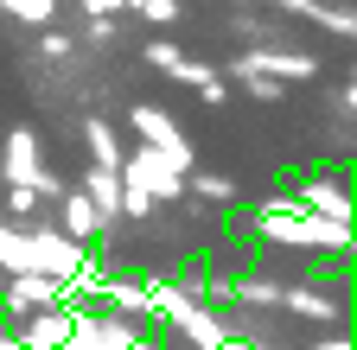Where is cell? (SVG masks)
<instances>
[{"mask_svg":"<svg viewBox=\"0 0 357 350\" xmlns=\"http://www.w3.org/2000/svg\"><path fill=\"white\" fill-rule=\"evenodd\" d=\"M255 236L275 242V248H300V255H344L351 248V230H332V223H319V216H306L294 198L255 204Z\"/></svg>","mask_w":357,"mask_h":350,"instance_id":"1","label":"cell"},{"mask_svg":"<svg viewBox=\"0 0 357 350\" xmlns=\"http://www.w3.org/2000/svg\"><path fill=\"white\" fill-rule=\"evenodd\" d=\"M141 293H147V319H160V325L178 331V337H192L198 350H217L223 337H230V325H223L211 305L185 299V293H178V280H141Z\"/></svg>","mask_w":357,"mask_h":350,"instance_id":"2","label":"cell"},{"mask_svg":"<svg viewBox=\"0 0 357 350\" xmlns=\"http://www.w3.org/2000/svg\"><path fill=\"white\" fill-rule=\"evenodd\" d=\"M128 127H134V134H141V147H147V153H160L172 172H192V141H185V127H178L166 109H134V115H128Z\"/></svg>","mask_w":357,"mask_h":350,"instance_id":"3","label":"cell"},{"mask_svg":"<svg viewBox=\"0 0 357 350\" xmlns=\"http://www.w3.org/2000/svg\"><path fill=\"white\" fill-rule=\"evenodd\" d=\"M70 305V293L58 287V280H38V274H7L0 280V319H32V312H64Z\"/></svg>","mask_w":357,"mask_h":350,"instance_id":"4","label":"cell"},{"mask_svg":"<svg viewBox=\"0 0 357 350\" xmlns=\"http://www.w3.org/2000/svg\"><path fill=\"white\" fill-rule=\"evenodd\" d=\"M115 179L128 185V191H141V198H153V204H166V198H178V191H185V172H172L160 153H128L121 159V172H115Z\"/></svg>","mask_w":357,"mask_h":350,"instance_id":"5","label":"cell"},{"mask_svg":"<svg viewBox=\"0 0 357 350\" xmlns=\"http://www.w3.org/2000/svg\"><path fill=\"white\" fill-rule=\"evenodd\" d=\"M236 70H249V77H268V83H300V77H319V58L312 51H287V45H261V51H243L236 64H230V77Z\"/></svg>","mask_w":357,"mask_h":350,"instance_id":"6","label":"cell"},{"mask_svg":"<svg viewBox=\"0 0 357 350\" xmlns=\"http://www.w3.org/2000/svg\"><path fill=\"white\" fill-rule=\"evenodd\" d=\"M294 204H300L306 216H319V223H332V230H351V191H344L338 179H326V172H312V179H300Z\"/></svg>","mask_w":357,"mask_h":350,"instance_id":"7","label":"cell"},{"mask_svg":"<svg viewBox=\"0 0 357 350\" xmlns=\"http://www.w3.org/2000/svg\"><path fill=\"white\" fill-rule=\"evenodd\" d=\"M38 172H45V159H38V134H32V127H13V134L0 141V179H7V191H32Z\"/></svg>","mask_w":357,"mask_h":350,"instance_id":"8","label":"cell"},{"mask_svg":"<svg viewBox=\"0 0 357 350\" xmlns=\"http://www.w3.org/2000/svg\"><path fill=\"white\" fill-rule=\"evenodd\" d=\"M147 64L160 70V77H172V83H192V90H204V83L217 77L204 58H192V51H178L172 45V38H153V45H147Z\"/></svg>","mask_w":357,"mask_h":350,"instance_id":"9","label":"cell"},{"mask_svg":"<svg viewBox=\"0 0 357 350\" xmlns=\"http://www.w3.org/2000/svg\"><path fill=\"white\" fill-rule=\"evenodd\" d=\"M281 312L312 319V325H338V319H344V305H338L332 293H319V287H281Z\"/></svg>","mask_w":357,"mask_h":350,"instance_id":"10","label":"cell"},{"mask_svg":"<svg viewBox=\"0 0 357 350\" xmlns=\"http://www.w3.org/2000/svg\"><path fill=\"white\" fill-rule=\"evenodd\" d=\"M77 191H83V204H89V210L102 216V230H109L115 216H121V179H115V172H96V166H89Z\"/></svg>","mask_w":357,"mask_h":350,"instance_id":"11","label":"cell"},{"mask_svg":"<svg viewBox=\"0 0 357 350\" xmlns=\"http://www.w3.org/2000/svg\"><path fill=\"white\" fill-rule=\"evenodd\" d=\"M83 141H89V166H96V172H121L128 147H121V134L109 121H83Z\"/></svg>","mask_w":357,"mask_h":350,"instance_id":"12","label":"cell"},{"mask_svg":"<svg viewBox=\"0 0 357 350\" xmlns=\"http://www.w3.org/2000/svg\"><path fill=\"white\" fill-rule=\"evenodd\" d=\"M230 305H249V312H281V280L236 274V280H230Z\"/></svg>","mask_w":357,"mask_h":350,"instance_id":"13","label":"cell"},{"mask_svg":"<svg viewBox=\"0 0 357 350\" xmlns=\"http://www.w3.org/2000/svg\"><path fill=\"white\" fill-rule=\"evenodd\" d=\"M58 204H64V230H58V236H70L77 248H89V236H102V216L83 204V191H64Z\"/></svg>","mask_w":357,"mask_h":350,"instance_id":"14","label":"cell"},{"mask_svg":"<svg viewBox=\"0 0 357 350\" xmlns=\"http://www.w3.org/2000/svg\"><path fill=\"white\" fill-rule=\"evenodd\" d=\"M102 299H109V319H147V293L141 280H102Z\"/></svg>","mask_w":357,"mask_h":350,"instance_id":"15","label":"cell"},{"mask_svg":"<svg viewBox=\"0 0 357 350\" xmlns=\"http://www.w3.org/2000/svg\"><path fill=\"white\" fill-rule=\"evenodd\" d=\"M185 191H198L204 204H236V179L230 172H185Z\"/></svg>","mask_w":357,"mask_h":350,"instance_id":"16","label":"cell"},{"mask_svg":"<svg viewBox=\"0 0 357 350\" xmlns=\"http://www.w3.org/2000/svg\"><path fill=\"white\" fill-rule=\"evenodd\" d=\"M0 13H13L20 26H52L58 19V0H0Z\"/></svg>","mask_w":357,"mask_h":350,"instance_id":"17","label":"cell"},{"mask_svg":"<svg viewBox=\"0 0 357 350\" xmlns=\"http://www.w3.org/2000/svg\"><path fill=\"white\" fill-rule=\"evenodd\" d=\"M312 26H319V32H332V38H351V32H357V13H351V7H326V0H319Z\"/></svg>","mask_w":357,"mask_h":350,"instance_id":"18","label":"cell"},{"mask_svg":"<svg viewBox=\"0 0 357 350\" xmlns=\"http://www.w3.org/2000/svg\"><path fill=\"white\" fill-rule=\"evenodd\" d=\"M128 7L141 13L147 26H172V19H178V0H128Z\"/></svg>","mask_w":357,"mask_h":350,"instance_id":"19","label":"cell"},{"mask_svg":"<svg viewBox=\"0 0 357 350\" xmlns=\"http://www.w3.org/2000/svg\"><path fill=\"white\" fill-rule=\"evenodd\" d=\"M7 216H13V230H20V223L32 230V216H38V198H32V191H7Z\"/></svg>","mask_w":357,"mask_h":350,"instance_id":"20","label":"cell"},{"mask_svg":"<svg viewBox=\"0 0 357 350\" xmlns=\"http://www.w3.org/2000/svg\"><path fill=\"white\" fill-rule=\"evenodd\" d=\"M0 274H20V230L0 223Z\"/></svg>","mask_w":357,"mask_h":350,"instance_id":"21","label":"cell"},{"mask_svg":"<svg viewBox=\"0 0 357 350\" xmlns=\"http://www.w3.org/2000/svg\"><path fill=\"white\" fill-rule=\"evenodd\" d=\"M230 26H236V32L249 38V45H255V51H261V45H268V38H275V32H281V26H261V19H249V13H243V19H230Z\"/></svg>","mask_w":357,"mask_h":350,"instance_id":"22","label":"cell"},{"mask_svg":"<svg viewBox=\"0 0 357 350\" xmlns=\"http://www.w3.org/2000/svg\"><path fill=\"white\" fill-rule=\"evenodd\" d=\"M243 77V90L255 96V102H281V83H268V77H249V70H236Z\"/></svg>","mask_w":357,"mask_h":350,"instance_id":"23","label":"cell"},{"mask_svg":"<svg viewBox=\"0 0 357 350\" xmlns=\"http://www.w3.org/2000/svg\"><path fill=\"white\" fill-rule=\"evenodd\" d=\"M121 216H134V223H141V216H153V198H141V191L121 185Z\"/></svg>","mask_w":357,"mask_h":350,"instance_id":"24","label":"cell"},{"mask_svg":"<svg viewBox=\"0 0 357 350\" xmlns=\"http://www.w3.org/2000/svg\"><path fill=\"white\" fill-rule=\"evenodd\" d=\"M121 7H128V0H83V13H89V19H115Z\"/></svg>","mask_w":357,"mask_h":350,"instance_id":"25","label":"cell"},{"mask_svg":"<svg viewBox=\"0 0 357 350\" xmlns=\"http://www.w3.org/2000/svg\"><path fill=\"white\" fill-rule=\"evenodd\" d=\"M268 7H275V13H306V19H312V13H319V0H268Z\"/></svg>","mask_w":357,"mask_h":350,"instance_id":"26","label":"cell"},{"mask_svg":"<svg viewBox=\"0 0 357 350\" xmlns=\"http://www.w3.org/2000/svg\"><path fill=\"white\" fill-rule=\"evenodd\" d=\"M45 58H70V32H45Z\"/></svg>","mask_w":357,"mask_h":350,"instance_id":"27","label":"cell"},{"mask_svg":"<svg viewBox=\"0 0 357 350\" xmlns=\"http://www.w3.org/2000/svg\"><path fill=\"white\" fill-rule=\"evenodd\" d=\"M198 96H204V102L217 109V102H230V83H223V77H211V83H204V90H198Z\"/></svg>","mask_w":357,"mask_h":350,"instance_id":"28","label":"cell"},{"mask_svg":"<svg viewBox=\"0 0 357 350\" xmlns=\"http://www.w3.org/2000/svg\"><path fill=\"white\" fill-rule=\"evenodd\" d=\"M306 350H351V337H344V331H332V337H319V344H306Z\"/></svg>","mask_w":357,"mask_h":350,"instance_id":"29","label":"cell"},{"mask_svg":"<svg viewBox=\"0 0 357 350\" xmlns=\"http://www.w3.org/2000/svg\"><path fill=\"white\" fill-rule=\"evenodd\" d=\"M0 337H7V319H0Z\"/></svg>","mask_w":357,"mask_h":350,"instance_id":"30","label":"cell"},{"mask_svg":"<svg viewBox=\"0 0 357 350\" xmlns=\"http://www.w3.org/2000/svg\"><path fill=\"white\" fill-rule=\"evenodd\" d=\"M0 280H7V274H0Z\"/></svg>","mask_w":357,"mask_h":350,"instance_id":"31","label":"cell"}]
</instances>
